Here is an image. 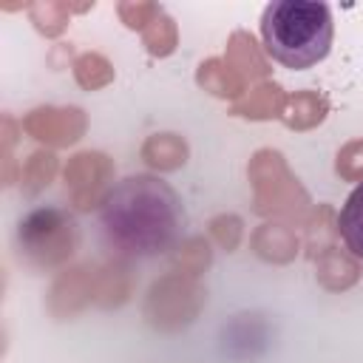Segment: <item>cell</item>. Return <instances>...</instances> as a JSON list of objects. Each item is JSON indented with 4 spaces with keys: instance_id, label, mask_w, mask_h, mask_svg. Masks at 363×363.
<instances>
[{
    "instance_id": "1",
    "label": "cell",
    "mask_w": 363,
    "mask_h": 363,
    "mask_svg": "<svg viewBox=\"0 0 363 363\" xmlns=\"http://www.w3.org/2000/svg\"><path fill=\"white\" fill-rule=\"evenodd\" d=\"M105 233L133 255L164 252L184 227V210L173 187L150 176L125 179L102 210Z\"/></svg>"
},
{
    "instance_id": "2",
    "label": "cell",
    "mask_w": 363,
    "mask_h": 363,
    "mask_svg": "<svg viewBox=\"0 0 363 363\" xmlns=\"http://www.w3.org/2000/svg\"><path fill=\"white\" fill-rule=\"evenodd\" d=\"M332 37V9L320 0H272L261 14L264 51L292 71H306L326 60Z\"/></svg>"
},
{
    "instance_id": "3",
    "label": "cell",
    "mask_w": 363,
    "mask_h": 363,
    "mask_svg": "<svg viewBox=\"0 0 363 363\" xmlns=\"http://www.w3.org/2000/svg\"><path fill=\"white\" fill-rule=\"evenodd\" d=\"M337 230H340V238L346 241V247L357 258H363V182L343 201L340 216H337Z\"/></svg>"
}]
</instances>
